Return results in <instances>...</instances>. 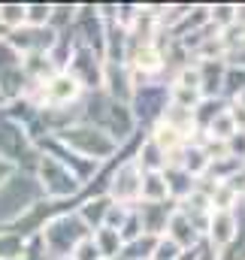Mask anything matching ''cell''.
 I'll return each mask as SVG.
<instances>
[{
	"instance_id": "5b68a950",
	"label": "cell",
	"mask_w": 245,
	"mask_h": 260,
	"mask_svg": "<svg viewBox=\"0 0 245 260\" xmlns=\"http://www.w3.org/2000/svg\"><path fill=\"white\" fill-rule=\"evenodd\" d=\"M203 236L209 239V248H212L215 254L227 251V248L236 242V236H239V221H236V215H233V212H212Z\"/></svg>"
},
{
	"instance_id": "8992f818",
	"label": "cell",
	"mask_w": 245,
	"mask_h": 260,
	"mask_svg": "<svg viewBox=\"0 0 245 260\" xmlns=\"http://www.w3.org/2000/svg\"><path fill=\"white\" fill-rule=\"evenodd\" d=\"M133 212L139 218L142 233L158 239V236H164V230H167V224H170V218L176 212V203L173 200H167V203H136Z\"/></svg>"
},
{
	"instance_id": "ffe728a7",
	"label": "cell",
	"mask_w": 245,
	"mask_h": 260,
	"mask_svg": "<svg viewBox=\"0 0 245 260\" xmlns=\"http://www.w3.org/2000/svg\"><path fill=\"white\" fill-rule=\"evenodd\" d=\"M230 188H233L239 197H245V167L236 173V176H233V179H230Z\"/></svg>"
},
{
	"instance_id": "6da1fadb",
	"label": "cell",
	"mask_w": 245,
	"mask_h": 260,
	"mask_svg": "<svg viewBox=\"0 0 245 260\" xmlns=\"http://www.w3.org/2000/svg\"><path fill=\"white\" fill-rule=\"evenodd\" d=\"M52 136L61 142L67 151H73V154H79V157H85V160H91V164H103V160L112 157L115 148H118V142H115L106 130L94 127V124H88V121L67 124L64 130L52 133Z\"/></svg>"
},
{
	"instance_id": "d4e9b609",
	"label": "cell",
	"mask_w": 245,
	"mask_h": 260,
	"mask_svg": "<svg viewBox=\"0 0 245 260\" xmlns=\"http://www.w3.org/2000/svg\"><path fill=\"white\" fill-rule=\"evenodd\" d=\"M18 260H21V257H18Z\"/></svg>"
},
{
	"instance_id": "9a60e30c",
	"label": "cell",
	"mask_w": 245,
	"mask_h": 260,
	"mask_svg": "<svg viewBox=\"0 0 245 260\" xmlns=\"http://www.w3.org/2000/svg\"><path fill=\"white\" fill-rule=\"evenodd\" d=\"M21 248H24V239L9 233V230H0V260H18L21 257Z\"/></svg>"
},
{
	"instance_id": "52a82bcc",
	"label": "cell",
	"mask_w": 245,
	"mask_h": 260,
	"mask_svg": "<svg viewBox=\"0 0 245 260\" xmlns=\"http://www.w3.org/2000/svg\"><path fill=\"white\" fill-rule=\"evenodd\" d=\"M164 236L173 239L182 251H197V248H200V233L191 227V221H188L185 215H179V212H173V218H170Z\"/></svg>"
},
{
	"instance_id": "e0dca14e",
	"label": "cell",
	"mask_w": 245,
	"mask_h": 260,
	"mask_svg": "<svg viewBox=\"0 0 245 260\" xmlns=\"http://www.w3.org/2000/svg\"><path fill=\"white\" fill-rule=\"evenodd\" d=\"M76 18V6H52V15H49V27L58 34V27Z\"/></svg>"
},
{
	"instance_id": "8fae6325",
	"label": "cell",
	"mask_w": 245,
	"mask_h": 260,
	"mask_svg": "<svg viewBox=\"0 0 245 260\" xmlns=\"http://www.w3.org/2000/svg\"><path fill=\"white\" fill-rule=\"evenodd\" d=\"M167 200H170V188L164 173H145L139 185V203H167Z\"/></svg>"
},
{
	"instance_id": "603a6c76",
	"label": "cell",
	"mask_w": 245,
	"mask_h": 260,
	"mask_svg": "<svg viewBox=\"0 0 245 260\" xmlns=\"http://www.w3.org/2000/svg\"><path fill=\"white\" fill-rule=\"evenodd\" d=\"M3 37H6V30H3V27H0V40H3Z\"/></svg>"
},
{
	"instance_id": "7c38bea8",
	"label": "cell",
	"mask_w": 245,
	"mask_h": 260,
	"mask_svg": "<svg viewBox=\"0 0 245 260\" xmlns=\"http://www.w3.org/2000/svg\"><path fill=\"white\" fill-rule=\"evenodd\" d=\"M155 236H136V239H130V242H124L121 245V254L118 260H151V251H155Z\"/></svg>"
},
{
	"instance_id": "7402d4cb",
	"label": "cell",
	"mask_w": 245,
	"mask_h": 260,
	"mask_svg": "<svg viewBox=\"0 0 245 260\" xmlns=\"http://www.w3.org/2000/svg\"><path fill=\"white\" fill-rule=\"evenodd\" d=\"M3 103H6V97H3V94H0V106H3Z\"/></svg>"
},
{
	"instance_id": "4fadbf2b",
	"label": "cell",
	"mask_w": 245,
	"mask_h": 260,
	"mask_svg": "<svg viewBox=\"0 0 245 260\" xmlns=\"http://www.w3.org/2000/svg\"><path fill=\"white\" fill-rule=\"evenodd\" d=\"M0 27L6 34L24 27V3H0Z\"/></svg>"
},
{
	"instance_id": "cb8c5ba5",
	"label": "cell",
	"mask_w": 245,
	"mask_h": 260,
	"mask_svg": "<svg viewBox=\"0 0 245 260\" xmlns=\"http://www.w3.org/2000/svg\"><path fill=\"white\" fill-rule=\"evenodd\" d=\"M58 260H73V257H58Z\"/></svg>"
},
{
	"instance_id": "7a4b0ae2",
	"label": "cell",
	"mask_w": 245,
	"mask_h": 260,
	"mask_svg": "<svg viewBox=\"0 0 245 260\" xmlns=\"http://www.w3.org/2000/svg\"><path fill=\"white\" fill-rule=\"evenodd\" d=\"M40 239H43V248H46V254L52 260L58 257H70L73 254V248L82 242V239H88L91 236V230L82 224V218L73 212H55L43 227H40V233H37Z\"/></svg>"
},
{
	"instance_id": "5bb4252c",
	"label": "cell",
	"mask_w": 245,
	"mask_h": 260,
	"mask_svg": "<svg viewBox=\"0 0 245 260\" xmlns=\"http://www.w3.org/2000/svg\"><path fill=\"white\" fill-rule=\"evenodd\" d=\"M52 6L49 3H27L24 6V24L27 27H49Z\"/></svg>"
},
{
	"instance_id": "3957f363",
	"label": "cell",
	"mask_w": 245,
	"mask_h": 260,
	"mask_svg": "<svg viewBox=\"0 0 245 260\" xmlns=\"http://www.w3.org/2000/svg\"><path fill=\"white\" fill-rule=\"evenodd\" d=\"M37 182H40V191L46 194V200L58 203V200H67V197H76L79 194V179L64 167L61 160H55L52 154H40L37 160Z\"/></svg>"
},
{
	"instance_id": "9c48e42d",
	"label": "cell",
	"mask_w": 245,
	"mask_h": 260,
	"mask_svg": "<svg viewBox=\"0 0 245 260\" xmlns=\"http://www.w3.org/2000/svg\"><path fill=\"white\" fill-rule=\"evenodd\" d=\"M109 206H112V200L106 194H100V197H91V200H85L82 206H79V218H82V224L94 233L97 227H103V221H106V212H109Z\"/></svg>"
},
{
	"instance_id": "30bf717a",
	"label": "cell",
	"mask_w": 245,
	"mask_h": 260,
	"mask_svg": "<svg viewBox=\"0 0 245 260\" xmlns=\"http://www.w3.org/2000/svg\"><path fill=\"white\" fill-rule=\"evenodd\" d=\"M91 242H94L100 260H118L121 245H124L121 236H118V230H112V227H97V230L91 233Z\"/></svg>"
},
{
	"instance_id": "2e32d148",
	"label": "cell",
	"mask_w": 245,
	"mask_h": 260,
	"mask_svg": "<svg viewBox=\"0 0 245 260\" xmlns=\"http://www.w3.org/2000/svg\"><path fill=\"white\" fill-rule=\"evenodd\" d=\"M188 251H182L173 239H167V236H158V242H155V251H151V260H182Z\"/></svg>"
},
{
	"instance_id": "ac0fdd59",
	"label": "cell",
	"mask_w": 245,
	"mask_h": 260,
	"mask_svg": "<svg viewBox=\"0 0 245 260\" xmlns=\"http://www.w3.org/2000/svg\"><path fill=\"white\" fill-rule=\"evenodd\" d=\"M70 257L73 260H100V254H97V248H94V242H91V236H88V239H82V242L73 248Z\"/></svg>"
},
{
	"instance_id": "44dd1931",
	"label": "cell",
	"mask_w": 245,
	"mask_h": 260,
	"mask_svg": "<svg viewBox=\"0 0 245 260\" xmlns=\"http://www.w3.org/2000/svg\"><path fill=\"white\" fill-rule=\"evenodd\" d=\"M191 260H218V254H215L212 248H203V245H200V248L191 254Z\"/></svg>"
},
{
	"instance_id": "277c9868",
	"label": "cell",
	"mask_w": 245,
	"mask_h": 260,
	"mask_svg": "<svg viewBox=\"0 0 245 260\" xmlns=\"http://www.w3.org/2000/svg\"><path fill=\"white\" fill-rule=\"evenodd\" d=\"M139 185H142V173L133 167V160H127V164H121V167L112 173V179H109V185H106V197H109L115 206L133 209V206L139 203Z\"/></svg>"
},
{
	"instance_id": "d6986e66",
	"label": "cell",
	"mask_w": 245,
	"mask_h": 260,
	"mask_svg": "<svg viewBox=\"0 0 245 260\" xmlns=\"http://www.w3.org/2000/svg\"><path fill=\"white\" fill-rule=\"evenodd\" d=\"M12 176H15V167H12L9 160H3V157H0V188H3Z\"/></svg>"
},
{
	"instance_id": "ba28073f",
	"label": "cell",
	"mask_w": 245,
	"mask_h": 260,
	"mask_svg": "<svg viewBox=\"0 0 245 260\" xmlns=\"http://www.w3.org/2000/svg\"><path fill=\"white\" fill-rule=\"evenodd\" d=\"M133 167L145 176V173H164L167 170V154L145 136L142 139V145H139V151H136V157H133Z\"/></svg>"
}]
</instances>
